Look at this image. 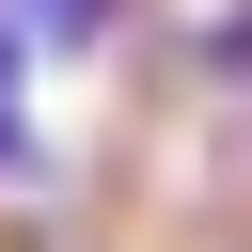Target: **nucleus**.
<instances>
[{
    "label": "nucleus",
    "instance_id": "obj_1",
    "mask_svg": "<svg viewBox=\"0 0 252 252\" xmlns=\"http://www.w3.org/2000/svg\"><path fill=\"white\" fill-rule=\"evenodd\" d=\"M0 173H32V110H16V32H0Z\"/></svg>",
    "mask_w": 252,
    "mask_h": 252
},
{
    "label": "nucleus",
    "instance_id": "obj_2",
    "mask_svg": "<svg viewBox=\"0 0 252 252\" xmlns=\"http://www.w3.org/2000/svg\"><path fill=\"white\" fill-rule=\"evenodd\" d=\"M16 16H47V47H79V32L110 16V0H16Z\"/></svg>",
    "mask_w": 252,
    "mask_h": 252
}]
</instances>
